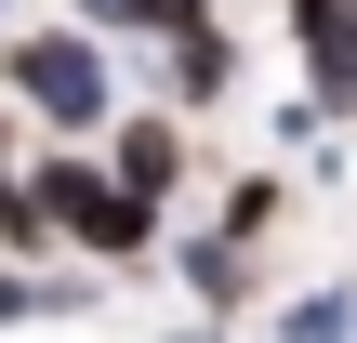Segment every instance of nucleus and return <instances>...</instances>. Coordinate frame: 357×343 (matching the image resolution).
<instances>
[{
	"mask_svg": "<svg viewBox=\"0 0 357 343\" xmlns=\"http://www.w3.org/2000/svg\"><path fill=\"white\" fill-rule=\"evenodd\" d=\"M13 172H26V198L53 212V251H66V264H93V278H146V264L172 251V212L132 198L93 145H26Z\"/></svg>",
	"mask_w": 357,
	"mask_h": 343,
	"instance_id": "1",
	"label": "nucleus"
},
{
	"mask_svg": "<svg viewBox=\"0 0 357 343\" xmlns=\"http://www.w3.org/2000/svg\"><path fill=\"white\" fill-rule=\"evenodd\" d=\"M0 106L40 132V145H93L119 119V53L79 26V13H13L0 26Z\"/></svg>",
	"mask_w": 357,
	"mask_h": 343,
	"instance_id": "2",
	"label": "nucleus"
},
{
	"mask_svg": "<svg viewBox=\"0 0 357 343\" xmlns=\"http://www.w3.org/2000/svg\"><path fill=\"white\" fill-rule=\"evenodd\" d=\"M93 159H106L132 198H159V212H172V198L199 185V119H172V106H119V119L93 132Z\"/></svg>",
	"mask_w": 357,
	"mask_h": 343,
	"instance_id": "3",
	"label": "nucleus"
},
{
	"mask_svg": "<svg viewBox=\"0 0 357 343\" xmlns=\"http://www.w3.org/2000/svg\"><path fill=\"white\" fill-rule=\"evenodd\" d=\"M146 66H159V106H172V119H199V106H225V93H238V40H225V13H212V26H185V40H159Z\"/></svg>",
	"mask_w": 357,
	"mask_h": 343,
	"instance_id": "4",
	"label": "nucleus"
},
{
	"mask_svg": "<svg viewBox=\"0 0 357 343\" xmlns=\"http://www.w3.org/2000/svg\"><path fill=\"white\" fill-rule=\"evenodd\" d=\"M53 13H79L106 53H159V40H185V26H212V0H53Z\"/></svg>",
	"mask_w": 357,
	"mask_h": 343,
	"instance_id": "5",
	"label": "nucleus"
},
{
	"mask_svg": "<svg viewBox=\"0 0 357 343\" xmlns=\"http://www.w3.org/2000/svg\"><path fill=\"white\" fill-rule=\"evenodd\" d=\"M265 343H357V278L278 291V304H265Z\"/></svg>",
	"mask_w": 357,
	"mask_h": 343,
	"instance_id": "6",
	"label": "nucleus"
},
{
	"mask_svg": "<svg viewBox=\"0 0 357 343\" xmlns=\"http://www.w3.org/2000/svg\"><path fill=\"white\" fill-rule=\"evenodd\" d=\"M159 343H238V330H225V317H199V330H159Z\"/></svg>",
	"mask_w": 357,
	"mask_h": 343,
	"instance_id": "7",
	"label": "nucleus"
},
{
	"mask_svg": "<svg viewBox=\"0 0 357 343\" xmlns=\"http://www.w3.org/2000/svg\"><path fill=\"white\" fill-rule=\"evenodd\" d=\"M13 159H26V145H13V119H0V185H13Z\"/></svg>",
	"mask_w": 357,
	"mask_h": 343,
	"instance_id": "8",
	"label": "nucleus"
},
{
	"mask_svg": "<svg viewBox=\"0 0 357 343\" xmlns=\"http://www.w3.org/2000/svg\"><path fill=\"white\" fill-rule=\"evenodd\" d=\"M13 13H26V0H0V26H13Z\"/></svg>",
	"mask_w": 357,
	"mask_h": 343,
	"instance_id": "9",
	"label": "nucleus"
}]
</instances>
